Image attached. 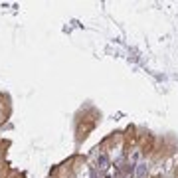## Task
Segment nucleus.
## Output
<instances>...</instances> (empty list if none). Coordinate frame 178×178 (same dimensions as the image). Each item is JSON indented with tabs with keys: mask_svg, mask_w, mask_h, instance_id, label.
<instances>
[{
	"mask_svg": "<svg viewBox=\"0 0 178 178\" xmlns=\"http://www.w3.org/2000/svg\"><path fill=\"white\" fill-rule=\"evenodd\" d=\"M146 172H148V166H146L145 162H141V164H137V178H145Z\"/></svg>",
	"mask_w": 178,
	"mask_h": 178,
	"instance_id": "nucleus-2",
	"label": "nucleus"
},
{
	"mask_svg": "<svg viewBox=\"0 0 178 178\" xmlns=\"http://www.w3.org/2000/svg\"><path fill=\"white\" fill-rule=\"evenodd\" d=\"M0 99H2V95H0Z\"/></svg>",
	"mask_w": 178,
	"mask_h": 178,
	"instance_id": "nucleus-3",
	"label": "nucleus"
},
{
	"mask_svg": "<svg viewBox=\"0 0 178 178\" xmlns=\"http://www.w3.org/2000/svg\"><path fill=\"white\" fill-rule=\"evenodd\" d=\"M97 168H99L101 172H105L107 168H109V158H107V155H101L99 160H97Z\"/></svg>",
	"mask_w": 178,
	"mask_h": 178,
	"instance_id": "nucleus-1",
	"label": "nucleus"
}]
</instances>
